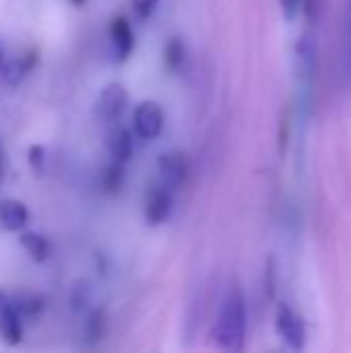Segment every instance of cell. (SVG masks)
<instances>
[{"label": "cell", "instance_id": "cb8c5ba5", "mask_svg": "<svg viewBox=\"0 0 351 353\" xmlns=\"http://www.w3.org/2000/svg\"><path fill=\"white\" fill-rule=\"evenodd\" d=\"M300 6H302V0H281V8H283V14L288 21H292L298 14Z\"/></svg>", "mask_w": 351, "mask_h": 353}, {"label": "cell", "instance_id": "44dd1931", "mask_svg": "<svg viewBox=\"0 0 351 353\" xmlns=\"http://www.w3.org/2000/svg\"><path fill=\"white\" fill-rule=\"evenodd\" d=\"M46 161V149L41 145H31L29 147V165L33 172H41Z\"/></svg>", "mask_w": 351, "mask_h": 353}, {"label": "cell", "instance_id": "603a6c76", "mask_svg": "<svg viewBox=\"0 0 351 353\" xmlns=\"http://www.w3.org/2000/svg\"><path fill=\"white\" fill-rule=\"evenodd\" d=\"M265 290H267V296L273 298L275 296V267H273V261H269L267 265V273H265Z\"/></svg>", "mask_w": 351, "mask_h": 353}, {"label": "cell", "instance_id": "2e32d148", "mask_svg": "<svg viewBox=\"0 0 351 353\" xmlns=\"http://www.w3.org/2000/svg\"><path fill=\"white\" fill-rule=\"evenodd\" d=\"M163 60H166L168 70H172V72H180V70H182V66H184V62H186V48H184V43L180 41V37H172V39L166 43Z\"/></svg>", "mask_w": 351, "mask_h": 353}, {"label": "cell", "instance_id": "7402d4cb", "mask_svg": "<svg viewBox=\"0 0 351 353\" xmlns=\"http://www.w3.org/2000/svg\"><path fill=\"white\" fill-rule=\"evenodd\" d=\"M288 141H290V116L285 112L281 118V126H279V151H281V155L288 149Z\"/></svg>", "mask_w": 351, "mask_h": 353}, {"label": "cell", "instance_id": "e0dca14e", "mask_svg": "<svg viewBox=\"0 0 351 353\" xmlns=\"http://www.w3.org/2000/svg\"><path fill=\"white\" fill-rule=\"evenodd\" d=\"M124 163L112 161L103 172H101V188L110 194L118 192L124 184Z\"/></svg>", "mask_w": 351, "mask_h": 353}, {"label": "cell", "instance_id": "ba28073f", "mask_svg": "<svg viewBox=\"0 0 351 353\" xmlns=\"http://www.w3.org/2000/svg\"><path fill=\"white\" fill-rule=\"evenodd\" d=\"M110 41L116 62H124L132 48H134V35L130 29V23L124 17H114L110 23Z\"/></svg>", "mask_w": 351, "mask_h": 353}, {"label": "cell", "instance_id": "4316f807", "mask_svg": "<svg viewBox=\"0 0 351 353\" xmlns=\"http://www.w3.org/2000/svg\"><path fill=\"white\" fill-rule=\"evenodd\" d=\"M72 4H77V6H81V4H85V0H70Z\"/></svg>", "mask_w": 351, "mask_h": 353}, {"label": "cell", "instance_id": "ac0fdd59", "mask_svg": "<svg viewBox=\"0 0 351 353\" xmlns=\"http://www.w3.org/2000/svg\"><path fill=\"white\" fill-rule=\"evenodd\" d=\"M12 306H14V310L21 314V319L23 316H27V319H31V316H37L41 310H43V298H39V296H19L14 302H10Z\"/></svg>", "mask_w": 351, "mask_h": 353}, {"label": "cell", "instance_id": "7a4b0ae2", "mask_svg": "<svg viewBox=\"0 0 351 353\" xmlns=\"http://www.w3.org/2000/svg\"><path fill=\"white\" fill-rule=\"evenodd\" d=\"M275 327H277V333L279 337L285 341L288 347L300 352L304 347V339H306V333H304V323L300 321V316L288 306V304H279L277 306V314H275Z\"/></svg>", "mask_w": 351, "mask_h": 353}, {"label": "cell", "instance_id": "6da1fadb", "mask_svg": "<svg viewBox=\"0 0 351 353\" xmlns=\"http://www.w3.org/2000/svg\"><path fill=\"white\" fill-rule=\"evenodd\" d=\"M213 337L219 350L242 352L246 339V304L240 288H232L223 298L219 316L213 329Z\"/></svg>", "mask_w": 351, "mask_h": 353}, {"label": "cell", "instance_id": "277c9868", "mask_svg": "<svg viewBox=\"0 0 351 353\" xmlns=\"http://www.w3.org/2000/svg\"><path fill=\"white\" fill-rule=\"evenodd\" d=\"M126 101H128L126 89L120 83H110L108 87L101 89V93L97 97L95 114H97V118H101L106 122H112V120L122 116V112L126 108Z\"/></svg>", "mask_w": 351, "mask_h": 353}, {"label": "cell", "instance_id": "8992f818", "mask_svg": "<svg viewBox=\"0 0 351 353\" xmlns=\"http://www.w3.org/2000/svg\"><path fill=\"white\" fill-rule=\"evenodd\" d=\"M157 168L163 180V186L170 190H178L188 174V161L182 151H166L157 159Z\"/></svg>", "mask_w": 351, "mask_h": 353}, {"label": "cell", "instance_id": "9a60e30c", "mask_svg": "<svg viewBox=\"0 0 351 353\" xmlns=\"http://www.w3.org/2000/svg\"><path fill=\"white\" fill-rule=\"evenodd\" d=\"M103 310L95 308V310H89L85 312V325H83V339L89 343V345H95L101 337H103Z\"/></svg>", "mask_w": 351, "mask_h": 353}, {"label": "cell", "instance_id": "3957f363", "mask_svg": "<svg viewBox=\"0 0 351 353\" xmlns=\"http://www.w3.org/2000/svg\"><path fill=\"white\" fill-rule=\"evenodd\" d=\"M296 68L304 87L310 89L319 74V52L312 35H302L296 43Z\"/></svg>", "mask_w": 351, "mask_h": 353}, {"label": "cell", "instance_id": "52a82bcc", "mask_svg": "<svg viewBox=\"0 0 351 353\" xmlns=\"http://www.w3.org/2000/svg\"><path fill=\"white\" fill-rule=\"evenodd\" d=\"M172 213V192L168 186H155L145 201V219L149 225H161Z\"/></svg>", "mask_w": 351, "mask_h": 353}, {"label": "cell", "instance_id": "5bb4252c", "mask_svg": "<svg viewBox=\"0 0 351 353\" xmlns=\"http://www.w3.org/2000/svg\"><path fill=\"white\" fill-rule=\"evenodd\" d=\"M21 246L27 250V254L35 261V263H43L50 256V244L41 234L35 232H23L21 234Z\"/></svg>", "mask_w": 351, "mask_h": 353}, {"label": "cell", "instance_id": "30bf717a", "mask_svg": "<svg viewBox=\"0 0 351 353\" xmlns=\"http://www.w3.org/2000/svg\"><path fill=\"white\" fill-rule=\"evenodd\" d=\"M29 211L21 201H2L0 203V225L8 232H19L27 225Z\"/></svg>", "mask_w": 351, "mask_h": 353}, {"label": "cell", "instance_id": "83f0119b", "mask_svg": "<svg viewBox=\"0 0 351 353\" xmlns=\"http://www.w3.org/2000/svg\"><path fill=\"white\" fill-rule=\"evenodd\" d=\"M2 62H4V54H2V46H0V66H2Z\"/></svg>", "mask_w": 351, "mask_h": 353}, {"label": "cell", "instance_id": "d4e9b609", "mask_svg": "<svg viewBox=\"0 0 351 353\" xmlns=\"http://www.w3.org/2000/svg\"><path fill=\"white\" fill-rule=\"evenodd\" d=\"M2 178H4V151L0 145V184H2Z\"/></svg>", "mask_w": 351, "mask_h": 353}, {"label": "cell", "instance_id": "d6986e66", "mask_svg": "<svg viewBox=\"0 0 351 353\" xmlns=\"http://www.w3.org/2000/svg\"><path fill=\"white\" fill-rule=\"evenodd\" d=\"M343 21V68L351 81V0H348Z\"/></svg>", "mask_w": 351, "mask_h": 353}, {"label": "cell", "instance_id": "7c38bea8", "mask_svg": "<svg viewBox=\"0 0 351 353\" xmlns=\"http://www.w3.org/2000/svg\"><path fill=\"white\" fill-rule=\"evenodd\" d=\"M108 151H110V155H112L114 161L126 163V161L132 157V151H134V141H132L130 130H128V128H116V130L110 134Z\"/></svg>", "mask_w": 351, "mask_h": 353}, {"label": "cell", "instance_id": "ffe728a7", "mask_svg": "<svg viewBox=\"0 0 351 353\" xmlns=\"http://www.w3.org/2000/svg\"><path fill=\"white\" fill-rule=\"evenodd\" d=\"M130 2H132L134 14H137L141 21L149 19V17L153 14V10L157 8V4H159V0H130Z\"/></svg>", "mask_w": 351, "mask_h": 353}, {"label": "cell", "instance_id": "9c48e42d", "mask_svg": "<svg viewBox=\"0 0 351 353\" xmlns=\"http://www.w3.org/2000/svg\"><path fill=\"white\" fill-rule=\"evenodd\" d=\"M35 64H37V52H35V50H29L27 54H23V56H19V58H12V60L2 62L0 70H2V77H4L6 85L14 87V85H19V83L25 79V74H27Z\"/></svg>", "mask_w": 351, "mask_h": 353}, {"label": "cell", "instance_id": "4fadbf2b", "mask_svg": "<svg viewBox=\"0 0 351 353\" xmlns=\"http://www.w3.org/2000/svg\"><path fill=\"white\" fill-rule=\"evenodd\" d=\"M91 302H93V285L85 279L74 281L70 292H68V304H70L72 312H77V314L89 312Z\"/></svg>", "mask_w": 351, "mask_h": 353}, {"label": "cell", "instance_id": "484cf974", "mask_svg": "<svg viewBox=\"0 0 351 353\" xmlns=\"http://www.w3.org/2000/svg\"><path fill=\"white\" fill-rule=\"evenodd\" d=\"M8 302H10V300H8V296H6V294H4V292L0 290V310H2V308H4V306L8 304Z\"/></svg>", "mask_w": 351, "mask_h": 353}, {"label": "cell", "instance_id": "8fae6325", "mask_svg": "<svg viewBox=\"0 0 351 353\" xmlns=\"http://www.w3.org/2000/svg\"><path fill=\"white\" fill-rule=\"evenodd\" d=\"M0 337L8 345H19L21 339H23L21 314L14 310V306L10 302L0 310Z\"/></svg>", "mask_w": 351, "mask_h": 353}, {"label": "cell", "instance_id": "5b68a950", "mask_svg": "<svg viewBox=\"0 0 351 353\" xmlns=\"http://www.w3.org/2000/svg\"><path fill=\"white\" fill-rule=\"evenodd\" d=\"M132 122H134V132L141 139H155V137H159V132L163 128V112H161L159 103L143 101L137 105Z\"/></svg>", "mask_w": 351, "mask_h": 353}]
</instances>
